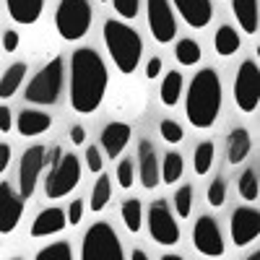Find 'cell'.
<instances>
[{
  "label": "cell",
  "mask_w": 260,
  "mask_h": 260,
  "mask_svg": "<svg viewBox=\"0 0 260 260\" xmlns=\"http://www.w3.org/2000/svg\"><path fill=\"white\" fill-rule=\"evenodd\" d=\"M107 65L96 50L81 47L71 55V107L78 115H94L107 94Z\"/></svg>",
  "instance_id": "6da1fadb"
},
{
  "label": "cell",
  "mask_w": 260,
  "mask_h": 260,
  "mask_svg": "<svg viewBox=\"0 0 260 260\" xmlns=\"http://www.w3.org/2000/svg\"><path fill=\"white\" fill-rule=\"evenodd\" d=\"M185 112L192 127H213L216 117L221 112V78L213 68H203L192 76L185 99Z\"/></svg>",
  "instance_id": "7a4b0ae2"
},
{
  "label": "cell",
  "mask_w": 260,
  "mask_h": 260,
  "mask_svg": "<svg viewBox=\"0 0 260 260\" xmlns=\"http://www.w3.org/2000/svg\"><path fill=\"white\" fill-rule=\"evenodd\" d=\"M102 34H104V45L110 50V57L117 65V71L125 76L136 73L141 65V55H143V42L138 31L117 18H107Z\"/></svg>",
  "instance_id": "3957f363"
},
{
  "label": "cell",
  "mask_w": 260,
  "mask_h": 260,
  "mask_svg": "<svg viewBox=\"0 0 260 260\" xmlns=\"http://www.w3.org/2000/svg\"><path fill=\"white\" fill-rule=\"evenodd\" d=\"M81 260H125L120 237L110 221H96L83 234Z\"/></svg>",
  "instance_id": "277c9868"
},
{
  "label": "cell",
  "mask_w": 260,
  "mask_h": 260,
  "mask_svg": "<svg viewBox=\"0 0 260 260\" xmlns=\"http://www.w3.org/2000/svg\"><path fill=\"white\" fill-rule=\"evenodd\" d=\"M62 78H65V65L60 57H52L26 86V102L31 104H55L62 91Z\"/></svg>",
  "instance_id": "5b68a950"
},
{
  "label": "cell",
  "mask_w": 260,
  "mask_h": 260,
  "mask_svg": "<svg viewBox=\"0 0 260 260\" xmlns=\"http://www.w3.org/2000/svg\"><path fill=\"white\" fill-rule=\"evenodd\" d=\"M55 26L62 39L76 42L86 37L91 26V6L89 0H60V6L55 11Z\"/></svg>",
  "instance_id": "8992f818"
},
{
  "label": "cell",
  "mask_w": 260,
  "mask_h": 260,
  "mask_svg": "<svg viewBox=\"0 0 260 260\" xmlns=\"http://www.w3.org/2000/svg\"><path fill=\"white\" fill-rule=\"evenodd\" d=\"M81 180V161L76 154H60L52 164H50V175L45 182V195L52 201L65 198L68 192L76 190Z\"/></svg>",
  "instance_id": "52a82bcc"
},
{
  "label": "cell",
  "mask_w": 260,
  "mask_h": 260,
  "mask_svg": "<svg viewBox=\"0 0 260 260\" xmlns=\"http://www.w3.org/2000/svg\"><path fill=\"white\" fill-rule=\"evenodd\" d=\"M234 102L242 112H255L260 102V71L255 60H245L234 78Z\"/></svg>",
  "instance_id": "ba28073f"
},
{
  "label": "cell",
  "mask_w": 260,
  "mask_h": 260,
  "mask_svg": "<svg viewBox=\"0 0 260 260\" xmlns=\"http://www.w3.org/2000/svg\"><path fill=\"white\" fill-rule=\"evenodd\" d=\"M47 167V148L45 146H31L21 154V164H18V195L24 201H29L34 190H37V182H39V175L45 172Z\"/></svg>",
  "instance_id": "9c48e42d"
},
{
  "label": "cell",
  "mask_w": 260,
  "mask_h": 260,
  "mask_svg": "<svg viewBox=\"0 0 260 260\" xmlns=\"http://www.w3.org/2000/svg\"><path fill=\"white\" fill-rule=\"evenodd\" d=\"M146 13H148V29L159 45H169L177 37V18L172 13L169 0H146Z\"/></svg>",
  "instance_id": "30bf717a"
},
{
  "label": "cell",
  "mask_w": 260,
  "mask_h": 260,
  "mask_svg": "<svg viewBox=\"0 0 260 260\" xmlns=\"http://www.w3.org/2000/svg\"><path fill=\"white\" fill-rule=\"evenodd\" d=\"M148 234L159 245H177L180 242V224L175 221L167 201H156L148 208Z\"/></svg>",
  "instance_id": "8fae6325"
},
{
  "label": "cell",
  "mask_w": 260,
  "mask_h": 260,
  "mask_svg": "<svg viewBox=\"0 0 260 260\" xmlns=\"http://www.w3.org/2000/svg\"><path fill=\"white\" fill-rule=\"evenodd\" d=\"M192 242L195 250L206 257H221L224 255V234L219 229V221L211 216H201L192 226Z\"/></svg>",
  "instance_id": "7c38bea8"
},
{
  "label": "cell",
  "mask_w": 260,
  "mask_h": 260,
  "mask_svg": "<svg viewBox=\"0 0 260 260\" xmlns=\"http://www.w3.org/2000/svg\"><path fill=\"white\" fill-rule=\"evenodd\" d=\"M229 232H232V240H234L237 247H245L252 240H257L260 237V213H257V208H250V206L237 208L232 213Z\"/></svg>",
  "instance_id": "4fadbf2b"
},
{
  "label": "cell",
  "mask_w": 260,
  "mask_h": 260,
  "mask_svg": "<svg viewBox=\"0 0 260 260\" xmlns=\"http://www.w3.org/2000/svg\"><path fill=\"white\" fill-rule=\"evenodd\" d=\"M21 216H24V198L11 187V182H0V234H11Z\"/></svg>",
  "instance_id": "5bb4252c"
},
{
  "label": "cell",
  "mask_w": 260,
  "mask_h": 260,
  "mask_svg": "<svg viewBox=\"0 0 260 260\" xmlns=\"http://www.w3.org/2000/svg\"><path fill=\"white\" fill-rule=\"evenodd\" d=\"M175 6H177L180 16L185 18V24L192 29H206L213 18L211 0H175Z\"/></svg>",
  "instance_id": "9a60e30c"
},
{
  "label": "cell",
  "mask_w": 260,
  "mask_h": 260,
  "mask_svg": "<svg viewBox=\"0 0 260 260\" xmlns=\"http://www.w3.org/2000/svg\"><path fill=\"white\" fill-rule=\"evenodd\" d=\"M138 172H141V185L146 190H154L159 185V161H156V148L151 141L138 143Z\"/></svg>",
  "instance_id": "2e32d148"
},
{
  "label": "cell",
  "mask_w": 260,
  "mask_h": 260,
  "mask_svg": "<svg viewBox=\"0 0 260 260\" xmlns=\"http://www.w3.org/2000/svg\"><path fill=\"white\" fill-rule=\"evenodd\" d=\"M127 141H130V125L125 122H110L102 130V148L110 159H117L122 154Z\"/></svg>",
  "instance_id": "e0dca14e"
},
{
  "label": "cell",
  "mask_w": 260,
  "mask_h": 260,
  "mask_svg": "<svg viewBox=\"0 0 260 260\" xmlns=\"http://www.w3.org/2000/svg\"><path fill=\"white\" fill-rule=\"evenodd\" d=\"M52 127V117L47 112H39V110H24L16 120V130L24 138H34V136H42Z\"/></svg>",
  "instance_id": "ac0fdd59"
},
{
  "label": "cell",
  "mask_w": 260,
  "mask_h": 260,
  "mask_svg": "<svg viewBox=\"0 0 260 260\" xmlns=\"http://www.w3.org/2000/svg\"><path fill=\"white\" fill-rule=\"evenodd\" d=\"M65 211L62 208H45L31 224V237H50V234H57L65 229Z\"/></svg>",
  "instance_id": "d6986e66"
},
{
  "label": "cell",
  "mask_w": 260,
  "mask_h": 260,
  "mask_svg": "<svg viewBox=\"0 0 260 260\" xmlns=\"http://www.w3.org/2000/svg\"><path fill=\"white\" fill-rule=\"evenodd\" d=\"M6 6L16 24L29 26L39 21L42 11H45V0H6Z\"/></svg>",
  "instance_id": "ffe728a7"
},
{
  "label": "cell",
  "mask_w": 260,
  "mask_h": 260,
  "mask_svg": "<svg viewBox=\"0 0 260 260\" xmlns=\"http://www.w3.org/2000/svg\"><path fill=\"white\" fill-rule=\"evenodd\" d=\"M250 133L245 127H234L226 136V161L229 164H242L250 154Z\"/></svg>",
  "instance_id": "44dd1931"
},
{
  "label": "cell",
  "mask_w": 260,
  "mask_h": 260,
  "mask_svg": "<svg viewBox=\"0 0 260 260\" xmlns=\"http://www.w3.org/2000/svg\"><path fill=\"white\" fill-rule=\"evenodd\" d=\"M232 11L240 21L245 34H257L260 18H257V0H232Z\"/></svg>",
  "instance_id": "7402d4cb"
},
{
  "label": "cell",
  "mask_w": 260,
  "mask_h": 260,
  "mask_svg": "<svg viewBox=\"0 0 260 260\" xmlns=\"http://www.w3.org/2000/svg\"><path fill=\"white\" fill-rule=\"evenodd\" d=\"M24 78H26V65L24 62H13L11 68L0 76V99H11L21 89Z\"/></svg>",
  "instance_id": "603a6c76"
},
{
  "label": "cell",
  "mask_w": 260,
  "mask_h": 260,
  "mask_svg": "<svg viewBox=\"0 0 260 260\" xmlns=\"http://www.w3.org/2000/svg\"><path fill=\"white\" fill-rule=\"evenodd\" d=\"M240 34L234 31V26H219V31H216V37H213V47H216V52H219L221 57H229V55H234L237 50H240Z\"/></svg>",
  "instance_id": "cb8c5ba5"
},
{
  "label": "cell",
  "mask_w": 260,
  "mask_h": 260,
  "mask_svg": "<svg viewBox=\"0 0 260 260\" xmlns=\"http://www.w3.org/2000/svg\"><path fill=\"white\" fill-rule=\"evenodd\" d=\"M161 104L164 107H175L182 96V73L180 71H169L161 81Z\"/></svg>",
  "instance_id": "d4e9b609"
},
{
  "label": "cell",
  "mask_w": 260,
  "mask_h": 260,
  "mask_svg": "<svg viewBox=\"0 0 260 260\" xmlns=\"http://www.w3.org/2000/svg\"><path fill=\"white\" fill-rule=\"evenodd\" d=\"M120 213H122V221H125V226H127V232H130V234L141 232V221H143V206H141V201H138V198H127V201L122 203Z\"/></svg>",
  "instance_id": "484cf974"
},
{
  "label": "cell",
  "mask_w": 260,
  "mask_h": 260,
  "mask_svg": "<svg viewBox=\"0 0 260 260\" xmlns=\"http://www.w3.org/2000/svg\"><path fill=\"white\" fill-rule=\"evenodd\" d=\"M175 57L180 65H185V68H192L195 62H201V45L192 39H180L175 45Z\"/></svg>",
  "instance_id": "4316f807"
},
{
  "label": "cell",
  "mask_w": 260,
  "mask_h": 260,
  "mask_svg": "<svg viewBox=\"0 0 260 260\" xmlns=\"http://www.w3.org/2000/svg\"><path fill=\"white\" fill-rule=\"evenodd\" d=\"M182 167H185L182 156L175 154V151H169V154L164 156V161H161V167H159V177H161L167 185L177 182V180L182 177Z\"/></svg>",
  "instance_id": "83f0119b"
},
{
  "label": "cell",
  "mask_w": 260,
  "mask_h": 260,
  "mask_svg": "<svg viewBox=\"0 0 260 260\" xmlns=\"http://www.w3.org/2000/svg\"><path fill=\"white\" fill-rule=\"evenodd\" d=\"M110 198H112V182L107 175H99V180L94 182V190H91V211L94 213L104 211Z\"/></svg>",
  "instance_id": "f1b7e54d"
},
{
  "label": "cell",
  "mask_w": 260,
  "mask_h": 260,
  "mask_svg": "<svg viewBox=\"0 0 260 260\" xmlns=\"http://www.w3.org/2000/svg\"><path fill=\"white\" fill-rule=\"evenodd\" d=\"M213 156H216V148L211 141H203L198 148H195V156H192V167H195V175H208L211 167H213Z\"/></svg>",
  "instance_id": "f546056e"
},
{
  "label": "cell",
  "mask_w": 260,
  "mask_h": 260,
  "mask_svg": "<svg viewBox=\"0 0 260 260\" xmlns=\"http://www.w3.org/2000/svg\"><path fill=\"white\" fill-rule=\"evenodd\" d=\"M34 260H73V250L68 242H52L45 250H39Z\"/></svg>",
  "instance_id": "4dcf8cb0"
},
{
  "label": "cell",
  "mask_w": 260,
  "mask_h": 260,
  "mask_svg": "<svg viewBox=\"0 0 260 260\" xmlns=\"http://www.w3.org/2000/svg\"><path fill=\"white\" fill-rule=\"evenodd\" d=\"M240 195L245 201H257L260 187H257V172L255 169H245L240 177Z\"/></svg>",
  "instance_id": "1f68e13d"
},
{
  "label": "cell",
  "mask_w": 260,
  "mask_h": 260,
  "mask_svg": "<svg viewBox=\"0 0 260 260\" xmlns=\"http://www.w3.org/2000/svg\"><path fill=\"white\" fill-rule=\"evenodd\" d=\"M175 208H177L180 219H187V216L192 213V187L190 185H182L175 192Z\"/></svg>",
  "instance_id": "d6a6232c"
},
{
  "label": "cell",
  "mask_w": 260,
  "mask_h": 260,
  "mask_svg": "<svg viewBox=\"0 0 260 260\" xmlns=\"http://www.w3.org/2000/svg\"><path fill=\"white\" fill-rule=\"evenodd\" d=\"M133 180H136V167H133V161L122 159V161L117 164V182H120V187H122V190H130Z\"/></svg>",
  "instance_id": "836d02e7"
},
{
  "label": "cell",
  "mask_w": 260,
  "mask_h": 260,
  "mask_svg": "<svg viewBox=\"0 0 260 260\" xmlns=\"http://www.w3.org/2000/svg\"><path fill=\"white\" fill-rule=\"evenodd\" d=\"M159 133H161V138L167 141V143H180L182 141V127L175 122V120H161V125H159Z\"/></svg>",
  "instance_id": "e575fe53"
},
{
  "label": "cell",
  "mask_w": 260,
  "mask_h": 260,
  "mask_svg": "<svg viewBox=\"0 0 260 260\" xmlns=\"http://www.w3.org/2000/svg\"><path fill=\"white\" fill-rule=\"evenodd\" d=\"M224 201H226V185H224V180H213L208 185V203L213 208H219V206H224Z\"/></svg>",
  "instance_id": "d590c367"
},
{
  "label": "cell",
  "mask_w": 260,
  "mask_h": 260,
  "mask_svg": "<svg viewBox=\"0 0 260 260\" xmlns=\"http://www.w3.org/2000/svg\"><path fill=\"white\" fill-rule=\"evenodd\" d=\"M112 6H115L117 16H122V18H130V21H133V18L138 16L141 0H112Z\"/></svg>",
  "instance_id": "8d00e7d4"
},
{
  "label": "cell",
  "mask_w": 260,
  "mask_h": 260,
  "mask_svg": "<svg viewBox=\"0 0 260 260\" xmlns=\"http://www.w3.org/2000/svg\"><path fill=\"white\" fill-rule=\"evenodd\" d=\"M86 164H89V172H102V151L96 146L86 148Z\"/></svg>",
  "instance_id": "74e56055"
},
{
  "label": "cell",
  "mask_w": 260,
  "mask_h": 260,
  "mask_svg": "<svg viewBox=\"0 0 260 260\" xmlns=\"http://www.w3.org/2000/svg\"><path fill=\"white\" fill-rule=\"evenodd\" d=\"M81 216H83V201H73L68 206V216H65V221H68V226H76L81 221Z\"/></svg>",
  "instance_id": "f35d334b"
},
{
  "label": "cell",
  "mask_w": 260,
  "mask_h": 260,
  "mask_svg": "<svg viewBox=\"0 0 260 260\" xmlns=\"http://www.w3.org/2000/svg\"><path fill=\"white\" fill-rule=\"evenodd\" d=\"M11 127H13V115L6 104H0V133H8Z\"/></svg>",
  "instance_id": "ab89813d"
},
{
  "label": "cell",
  "mask_w": 260,
  "mask_h": 260,
  "mask_svg": "<svg viewBox=\"0 0 260 260\" xmlns=\"http://www.w3.org/2000/svg\"><path fill=\"white\" fill-rule=\"evenodd\" d=\"M3 50H6V52H16V50H18V31L8 29V31L3 34Z\"/></svg>",
  "instance_id": "60d3db41"
},
{
  "label": "cell",
  "mask_w": 260,
  "mask_h": 260,
  "mask_svg": "<svg viewBox=\"0 0 260 260\" xmlns=\"http://www.w3.org/2000/svg\"><path fill=\"white\" fill-rule=\"evenodd\" d=\"M8 164H11V146L8 143H0V175L8 169Z\"/></svg>",
  "instance_id": "b9f144b4"
},
{
  "label": "cell",
  "mask_w": 260,
  "mask_h": 260,
  "mask_svg": "<svg viewBox=\"0 0 260 260\" xmlns=\"http://www.w3.org/2000/svg\"><path fill=\"white\" fill-rule=\"evenodd\" d=\"M161 73V57H151L148 65H146V76L148 78H156Z\"/></svg>",
  "instance_id": "7bdbcfd3"
},
{
  "label": "cell",
  "mask_w": 260,
  "mask_h": 260,
  "mask_svg": "<svg viewBox=\"0 0 260 260\" xmlns=\"http://www.w3.org/2000/svg\"><path fill=\"white\" fill-rule=\"evenodd\" d=\"M71 143H76V146H83V143H86V130H83L81 125H76V127L71 130Z\"/></svg>",
  "instance_id": "ee69618b"
},
{
  "label": "cell",
  "mask_w": 260,
  "mask_h": 260,
  "mask_svg": "<svg viewBox=\"0 0 260 260\" xmlns=\"http://www.w3.org/2000/svg\"><path fill=\"white\" fill-rule=\"evenodd\" d=\"M130 260H148V257H146V252H143V250H136L133 255H130Z\"/></svg>",
  "instance_id": "f6af8a7d"
},
{
  "label": "cell",
  "mask_w": 260,
  "mask_h": 260,
  "mask_svg": "<svg viewBox=\"0 0 260 260\" xmlns=\"http://www.w3.org/2000/svg\"><path fill=\"white\" fill-rule=\"evenodd\" d=\"M161 260H185V257H180V255H172V252H167V255H161Z\"/></svg>",
  "instance_id": "bcb514c9"
},
{
  "label": "cell",
  "mask_w": 260,
  "mask_h": 260,
  "mask_svg": "<svg viewBox=\"0 0 260 260\" xmlns=\"http://www.w3.org/2000/svg\"><path fill=\"white\" fill-rule=\"evenodd\" d=\"M245 260H260V250H255V252H252L250 257H245Z\"/></svg>",
  "instance_id": "7dc6e473"
},
{
  "label": "cell",
  "mask_w": 260,
  "mask_h": 260,
  "mask_svg": "<svg viewBox=\"0 0 260 260\" xmlns=\"http://www.w3.org/2000/svg\"><path fill=\"white\" fill-rule=\"evenodd\" d=\"M13 260H21V257H13Z\"/></svg>",
  "instance_id": "c3c4849f"
},
{
  "label": "cell",
  "mask_w": 260,
  "mask_h": 260,
  "mask_svg": "<svg viewBox=\"0 0 260 260\" xmlns=\"http://www.w3.org/2000/svg\"><path fill=\"white\" fill-rule=\"evenodd\" d=\"M102 3H107V0H102Z\"/></svg>",
  "instance_id": "681fc988"
}]
</instances>
